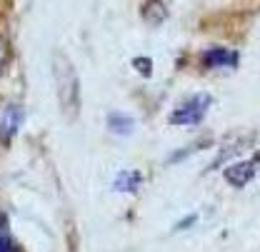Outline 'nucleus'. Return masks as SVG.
Returning <instances> with one entry per match:
<instances>
[{"mask_svg": "<svg viewBox=\"0 0 260 252\" xmlns=\"http://www.w3.org/2000/svg\"><path fill=\"white\" fill-rule=\"evenodd\" d=\"M0 252H15L13 247V242H10V237H8V230L0 225Z\"/></svg>", "mask_w": 260, "mask_h": 252, "instance_id": "5", "label": "nucleus"}, {"mask_svg": "<svg viewBox=\"0 0 260 252\" xmlns=\"http://www.w3.org/2000/svg\"><path fill=\"white\" fill-rule=\"evenodd\" d=\"M18 125H20V107H8L3 118V137H10L13 132H18Z\"/></svg>", "mask_w": 260, "mask_h": 252, "instance_id": "4", "label": "nucleus"}, {"mask_svg": "<svg viewBox=\"0 0 260 252\" xmlns=\"http://www.w3.org/2000/svg\"><path fill=\"white\" fill-rule=\"evenodd\" d=\"M250 177H253V162H240V165H235V167L228 170V180L233 185H243Z\"/></svg>", "mask_w": 260, "mask_h": 252, "instance_id": "3", "label": "nucleus"}, {"mask_svg": "<svg viewBox=\"0 0 260 252\" xmlns=\"http://www.w3.org/2000/svg\"><path fill=\"white\" fill-rule=\"evenodd\" d=\"M205 65H208V67H233V65H238V53L223 50V48L208 50V53H205Z\"/></svg>", "mask_w": 260, "mask_h": 252, "instance_id": "2", "label": "nucleus"}, {"mask_svg": "<svg viewBox=\"0 0 260 252\" xmlns=\"http://www.w3.org/2000/svg\"><path fill=\"white\" fill-rule=\"evenodd\" d=\"M208 105H210V97H208V95H195V97L185 100V102H183V105L175 110L173 123H180V125L198 123V120L203 118V113L208 110Z\"/></svg>", "mask_w": 260, "mask_h": 252, "instance_id": "1", "label": "nucleus"}, {"mask_svg": "<svg viewBox=\"0 0 260 252\" xmlns=\"http://www.w3.org/2000/svg\"><path fill=\"white\" fill-rule=\"evenodd\" d=\"M0 58H3V50H0Z\"/></svg>", "mask_w": 260, "mask_h": 252, "instance_id": "6", "label": "nucleus"}]
</instances>
